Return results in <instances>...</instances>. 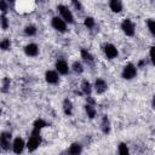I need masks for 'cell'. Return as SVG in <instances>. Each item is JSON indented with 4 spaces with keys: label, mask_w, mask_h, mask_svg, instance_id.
<instances>
[{
    "label": "cell",
    "mask_w": 155,
    "mask_h": 155,
    "mask_svg": "<svg viewBox=\"0 0 155 155\" xmlns=\"http://www.w3.org/2000/svg\"><path fill=\"white\" fill-rule=\"evenodd\" d=\"M121 29L128 36L134 35V24L130 19H124V22L121 23Z\"/></svg>",
    "instance_id": "8992f818"
},
{
    "label": "cell",
    "mask_w": 155,
    "mask_h": 155,
    "mask_svg": "<svg viewBox=\"0 0 155 155\" xmlns=\"http://www.w3.org/2000/svg\"><path fill=\"white\" fill-rule=\"evenodd\" d=\"M63 110H64V114L65 115H71V111H73V104L69 99H64L63 102Z\"/></svg>",
    "instance_id": "9a60e30c"
},
{
    "label": "cell",
    "mask_w": 155,
    "mask_h": 155,
    "mask_svg": "<svg viewBox=\"0 0 155 155\" xmlns=\"http://www.w3.org/2000/svg\"><path fill=\"white\" fill-rule=\"evenodd\" d=\"M84 24H85L87 28H93V27H94V19H93L92 17H87V18L85 19Z\"/></svg>",
    "instance_id": "4316f807"
},
{
    "label": "cell",
    "mask_w": 155,
    "mask_h": 155,
    "mask_svg": "<svg viewBox=\"0 0 155 155\" xmlns=\"http://www.w3.org/2000/svg\"><path fill=\"white\" fill-rule=\"evenodd\" d=\"M10 78H4V80H2V88H1V91L2 92H7L8 91V88H10Z\"/></svg>",
    "instance_id": "d4e9b609"
},
{
    "label": "cell",
    "mask_w": 155,
    "mask_h": 155,
    "mask_svg": "<svg viewBox=\"0 0 155 155\" xmlns=\"http://www.w3.org/2000/svg\"><path fill=\"white\" fill-rule=\"evenodd\" d=\"M10 46H11V42H10L8 39H4V40L0 41V48H1V50L6 51V50L10 48Z\"/></svg>",
    "instance_id": "603a6c76"
},
{
    "label": "cell",
    "mask_w": 155,
    "mask_h": 155,
    "mask_svg": "<svg viewBox=\"0 0 155 155\" xmlns=\"http://www.w3.org/2000/svg\"><path fill=\"white\" fill-rule=\"evenodd\" d=\"M119 154H121V155L128 154V148H127V145L125 143H120L119 144Z\"/></svg>",
    "instance_id": "484cf974"
},
{
    "label": "cell",
    "mask_w": 155,
    "mask_h": 155,
    "mask_svg": "<svg viewBox=\"0 0 155 155\" xmlns=\"http://www.w3.org/2000/svg\"><path fill=\"white\" fill-rule=\"evenodd\" d=\"M137 75V68L132 64V63H128L124 67V70H122V78L125 80H131L133 79L134 76Z\"/></svg>",
    "instance_id": "7a4b0ae2"
},
{
    "label": "cell",
    "mask_w": 155,
    "mask_h": 155,
    "mask_svg": "<svg viewBox=\"0 0 155 155\" xmlns=\"http://www.w3.org/2000/svg\"><path fill=\"white\" fill-rule=\"evenodd\" d=\"M148 28H149V30H150V33L154 35L155 34V22H154V19H148Z\"/></svg>",
    "instance_id": "83f0119b"
},
{
    "label": "cell",
    "mask_w": 155,
    "mask_h": 155,
    "mask_svg": "<svg viewBox=\"0 0 155 155\" xmlns=\"http://www.w3.org/2000/svg\"><path fill=\"white\" fill-rule=\"evenodd\" d=\"M51 24H52V27H53L56 30H58V31H61V33H64V31L67 30V24H65V22H64L62 18H59V17H53L52 21H51Z\"/></svg>",
    "instance_id": "5b68a950"
},
{
    "label": "cell",
    "mask_w": 155,
    "mask_h": 155,
    "mask_svg": "<svg viewBox=\"0 0 155 155\" xmlns=\"http://www.w3.org/2000/svg\"><path fill=\"white\" fill-rule=\"evenodd\" d=\"M104 53H105L107 57L110 58V59L117 57V54H119L117 48H116L114 45H111V44H107V45L104 46Z\"/></svg>",
    "instance_id": "52a82bcc"
},
{
    "label": "cell",
    "mask_w": 155,
    "mask_h": 155,
    "mask_svg": "<svg viewBox=\"0 0 155 155\" xmlns=\"http://www.w3.org/2000/svg\"><path fill=\"white\" fill-rule=\"evenodd\" d=\"M81 57H82L85 61H87V62H93V56H92L86 48H82V50H81Z\"/></svg>",
    "instance_id": "ffe728a7"
},
{
    "label": "cell",
    "mask_w": 155,
    "mask_h": 155,
    "mask_svg": "<svg viewBox=\"0 0 155 155\" xmlns=\"http://www.w3.org/2000/svg\"><path fill=\"white\" fill-rule=\"evenodd\" d=\"M24 53H25L27 56H29V57H35V56H38V53H39V47H38V45H35V44H29V45H27V46L24 47Z\"/></svg>",
    "instance_id": "ba28073f"
},
{
    "label": "cell",
    "mask_w": 155,
    "mask_h": 155,
    "mask_svg": "<svg viewBox=\"0 0 155 155\" xmlns=\"http://www.w3.org/2000/svg\"><path fill=\"white\" fill-rule=\"evenodd\" d=\"M12 148H13V151L16 154H19L23 151V148H24V140L19 137H17L15 140H13V144H12Z\"/></svg>",
    "instance_id": "30bf717a"
},
{
    "label": "cell",
    "mask_w": 155,
    "mask_h": 155,
    "mask_svg": "<svg viewBox=\"0 0 155 155\" xmlns=\"http://www.w3.org/2000/svg\"><path fill=\"white\" fill-rule=\"evenodd\" d=\"M143 64H144V61H139V63H138V65H139V67H142Z\"/></svg>",
    "instance_id": "1f68e13d"
},
{
    "label": "cell",
    "mask_w": 155,
    "mask_h": 155,
    "mask_svg": "<svg viewBox=\"0 0 155 155\" xmlns=\"http://www.w3.org/2000/svg\"><path fill=\"white\" fill-rule=\"evenodd\" d=\"M41 143V137H40V131H35L33 130L31 132V136L29 137L28 139V143H27V147H28V150L29 151H34Z\"/></svg>",
    "instance_id": "6da1fadb"
},
{
    "label": "cell",
    "mask_w": 155,
    "mask_h": 155,
    "mask_svg": "<svg viewBox=\"0 0 155 155\" xmlns=\"http://www.w3.org/2000/svg\"><path fill=\"white\" fill-rule=\"evenodd\" d=\"M47 126V122L46 121H44L42 119H38L35 122H34V130L35 131H41L44 127H46Z\"/></svg>",
    "instance_id": "ac0fdd59"
},
{
    "label": "cell",
    "mask_w": 155,
    "mask_h": 155,
    "mask_svg": "<svg viewBox=\"0 0 155 155\" xmlns=\"http://www.w3.org/2000/svg\"><path fill=\"white\" fill-rule=\"evenodd\" d=\"M109 6H110V8H111L113 12L119 13V12L122 11V4H121L120 0H110L109 1Z\"/></svg>",
    "instance_id": "4fadbf2b"
},
{
    "label": "cell",
    "mask_w": 155,
    "mask_h": 155,
    "mask_svg": "<svg viewBox=\"0 0 155 155\" xmlns=\"http://www.w3.org/2000/svg\"><path fill=\"white\" fill-rule=\"evenodd\" d=\"M58 11H59V13H61V16H62V18H63L64 22H68V23H73V22H74L73 13H71V11H70L67 6L59 5V6H58Z\"/></svg>",
    "instance_id": "3957f363"
},
{
    "label": "cell",
    "mask_w": 155,
    "mask_h": 155,
    "mask_svg": "<svg viewBox=\"0 0 155 155\" xmlns=\"http://www.w3.org/2000/svg\"><path fill=\"white\" fill-rule=\"evenodd\" d=\"M11 133L10 132H2L0 134V147L4 150H8L11 145Z\"/></svg>",
    "instance_id": "277c9868"
},
{
    "label": "cell",
    "mask_w": 155,
    "mask_h": 155,
    "mask_svg": "<svg viewBox=\"0 0 155 155\" xmlns=\"http://www.w3.org/2000/svg\"><path fill=\"white\" fill-rule=\"evenodd\" d=\"M73 70H74L76 74H81L82 70H84V68H82V65H81L80 62H74V63H73Z\"/></svg>",
    "instance_id": "7402d4cb"
},
{
    "label": "cell",
    "mask_w": 155,
    "mask_h": 155,
    "mask_svg": "<svg viewBox=\"0 0 155 155\" xmlns=\"http://www.w3.org/2000/svg\"><path fill=\"white\" fill-rule=\"evenodd\" d=\"M0 114H1V110H0Z\"/></svg>",
    "instance_id": "836d02e7"
},
{
    "label": "cell",
    "mask_w": 155,
    "mask_h": 155,
    "mask_svg": "<svg viewBox=\"0 0 155 155\" xmlns=\"http://www.w3.org/2000/svg\"><path fill=\"white\" fill-rule=\"evenodd\" d=\"M94 88H96L97 93H103V92L107 91L108 85H107V82L103 79H97L96 82H94Z\"/></svg>",
    "instance_id": "8fae6325"
},
{
    "label": "cell",
    "mask_w": 155,
    "mask_h": 155,
    "mask_svg": "<svg viewBox=\"0 0 155 155\" xmlns=\"http://www.w3.org/2000/svg\"><path fill=\"white\" fill-rule=\"evenodd\" d=\"M81 151H82V148H81V145H80L79 143H73V144L70 145L69 150H68V153H69V154H74V155L80 154Z\"/></svg>",
    "instance_id": "2e32d148"
},
{
    "label": "cell",
    "mask_w": 155,
    "mask_h": 155,
    "mask_svg": "<svg viewBox=\"0 0 155 155\" xmlns=\"http://www.w3.org/2000/svg\"><path fill=\"white\" fill-rule=\"evenodd\" d=\"M56 69H57V71H58L59 74H62V75H65V74H68V71H69V67H68L67 62H65V61H62V59H59V61L56 62Z\"/></svg>",
    "instance_id": "9c48e42d"
},
{
    "label": "cell",
    "mask_w": 155,
    "mask_h": 155,
    "mask_svg": "<svg viewBox=\"0 0 155 155\" xmlns=\"http://www.w3.org/2000/svg\"><path fill=\"white\" fill-rule=\"evenodd\" d=\"M71 2H73L74 7H75L76 10H79V11H81V10H82V5H81L80 0H71Z\"/></svg>",
    "instance_id": "f546056e"
},
{
    "label": "cell",
    "mask_w": 155,
    "mask_h": 155,
    "mask_svg": "<svg viewBox=\"0 0 155 155\" xmlns=\"http://www.w3.org/2000/svg\"><path fill=\"white\" fill-rule=\"evenodd\" d=\"M81 90H82V93L84 94H91V91H92V88H91V84L87 81V80H84L82 81V84H81Z\"/></svg>",
    "instance_id": "e0dca14e"
},
{
    "label": "cell",
    "mask_w": 155,
    "mask_h": 155,
    "mask_svg": "<svg viewBox=\"0 0 155 155\" xmlns=\"http://www.w3.org/2000/svg\"><path fill=\"white\" fill-rule=\"evenodd\" d=\"M7 8H8V6H7L6 0H0V11L4 12V13H6Z\"/></svg>",
    "instance_id": "f1b7e54d"
},
{
    "label": "cell",
    "mask_w": 155,
    "mask_h": 155,
    "mask_svg": "<svg viewBox=\"0 0 155 155\" xmlns=\"http://www.w3.org/2000/svg\"><path fill=\"white\" fill-rule=\"evenodd\" d=\"M85 109H86V113H87V116L90 119H93L96 116V109L93 108L92 104H86L85 105Z\"/></svg>",
    "instance_id": "d6986e66"
},
{
    "label": "cell",
    "mask_w": 155,
    "mask_h": 155,
    "mask_svg": "<svg viewBox=\"0 0 155 155\" xmlns=\"http://www.w3.org/2000/svg\"><path fill=\"white\" fill-rule=\"evenodd\" d=\"M45 79L48 84H57L58 82V74L53 70H48L45 74Z\"/></svg>",
    "instance_id": "7c38bea8"
},
{
    "label": "cell",
    "mask_w": 155,
    "mask_h": 155,
    "mask_svg": "<svg viewBox=\"0 0 155 155\" xmlns=\"http://www.w3.org/2000/svg\"><path fill=\"white\" fill-rule=\"evenodd\" d=\"M0 25H1L2 29H7V28H8V19H7V17L5 16V13L0 16Z\"/></svg>",
    "instance_id": "44dd1931"
},
{
    "label": "cell",
    "mask_w": 155,
    "mask_h": 155,
    "mask_svg": "<svg viewBox=\"0 0 155 155\" xmlns=\"http://www.w3.org/2000/svg\"><path fill=\"white\" fill-rule=\"evenodd\" d=\"M149 56H150V61H151V63L154 64V63H155V59H154V47H150Z\"/></svg>",
    "instance_id": "4dcf8cb0"
},
{
    "label": "cell",
    "mask_w": 155,
    "mask_h": 155,
    "mask_svg": "<svg viewBox=\"0 0 155 155\" xmlns=\"http://www.w3.org/2000/svg\"><path fill=\"white\" fill-rule=\"evenodd\" d=\"M101 128H102L103 133H105V134L110 132V122H109V119H108V116H107V115H104V116H103V119H102Z\"/></svg>",
    "instance_id": "5bb4252c"
},
{
    "label": "cell",
    "mask_w": 155,
    "mask_h": 155,
    "mask_svg": "<svg viewBox=\"0 0 155 155\" xmlns=\"http://www.w3.org/2000/svg\"><path fill=\"white\" fill-rule=\"evenodd\" d=\"M24 33L27 34V35H35V33H36V28L34 27V25H27L25 27V29H24Z\"/></svg>",
    "instance_id": "cb8c5ba5"
},
{
    "label": "cell",
    "mask_w": 155,
    "mask_h": 155,
    "mask_svg": "<svg viewBox=\"0 0 155 155\" xmlns=\"http://www.w3.org/2000/svg\"><path fill=\"white\" fill-rule=\"evenodd\" d=\"M7 1H15V0H7Z\"/></svg>",
    "instance_id": "d6a6232c"
}]
</instances>
